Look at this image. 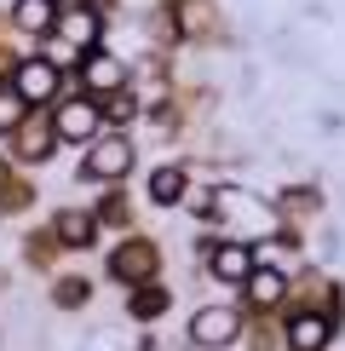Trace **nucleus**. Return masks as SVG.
<instances>
[{
  "mask_svg": "<svg viewBox=\"0 0 345 351\" xmlns=\"http://www.w3.org/2000/svg\"><path fill=\"white\" fill-rule=\"evenodd\" d=\"M98 121H104V115H98L92 98H64V104H58V115H52L58 138H69V144H86V138L98 133Z\"/></svg>",
  "mask_w": 345,
  "mask_h": 351,
  "instance_id": "obj_1",
  "label": "nucleus"
},
{
  "mask_svg": "<svg viewBox=\"0 0 345 351\" xmlns=\"http://www.w3.org/2000/svg\"><path fill=\"white\" fill-rule=\"evenodd\" d=\"M236 328H242V317H236V311H225V305H207V311H196L190 340H196V346H207V351H219V346L236 340Z\"/></svg>",
  "mask_w": 345,
  "mask_h": 351,
  "instance_id": "obj_2",
  "label": "nucleus"
},
{
  "mask_svg": "<svg viewBox=\"0 0 345 351\" xmlns=\"http://www.w3.org/2000/svg\"><path fill=\"white\" fill-rule=\"evenodd\" d=\"M127 167H133V144L127 138H104L86 150V179H121Z\"/></svg>",
  "mask_w": 345,
  "mask_h": 351,
  "instance_id": "obj_3",
  "label": "nucleus"
},
{
  "mask_svg": "<svg viewBox=\"0 0 345 351\" xmlns=\"http://www.w3.org/2000/svg\"><path fill=\"white\" fill-rule=\"evenodd\" d=\"M18 98H52L58 93V69L47 64V58H29V64L18 69V86H12Z\"/></svg>",
  "mask_w": 345,
  "mask_h": 351,
  "instance_id": "obj_4",
  "label": "nucleus"
},
{
  "mask_svg": "<svg viewBox=\"0 0 345 351\" xmlns=\"http://www.w3.org/2000/svg\"><path fill=\"white\" fill-rule=\"evenodd\" d=\"M110 271L121 276V282H133V276H150V271H155V247H150V242H127V247H115Z\"/></svg>",
  "mask_w": 345,
  "mask_h": 351,
  "instance_id": "obj_5",
  "label": "nucleus"
},
{
  "mask_svg": "<svg viewBox=\"0 0 345 351\" xmlns=\"http://www.w3.org/2000/svg\"><path fill=\"white\" fill-rule=\"evenodd\" d=\"M213 276H225V282H248V276H253V254L242 242L213 247Z\"/></svg>",
  "mask_w": 345,
  "mask_h": 351,
  "instance_id": "obj_6",
  "label": "nucleus"
},
{
  "mask_svg": "<svg viewBox=\"0 0 345 351\" xmlns=\"http://www.w3.org/2000/svg\"><path fill=\"white\" fill-rule=\"evenodd\" d=\"M58 35L81 52V47H92V40H98V18L86 6H69V12H58Z\"/></svg>",
  "mask_w": 345,
  "mask_h": 351,
  "instance_id": "obj_7",
  "label": "nucleus"
},
{
  "mask_svg": "<svg viewBox=\"0 0 345 351\" xmlns=\"http://www.w3.org/2000/svg\"><path fill=\"white\" fill-rule=\"evenodd\" d=\"M52 23H58V6H52V0H18V29H29V35H47Z\"/></svg>",
  "mask_w": 345,
  "mask_h": 351,
  "instance_id": "obj_8",
  "label": "nucleus"
},
{
  "mask_svg": "<svg viewBox=\"0 0 345 351\" xmlns=\"http://www.w3.org/2000/svg\"><path fill=\"white\" fill-rule=\"evenodd\" d=\"M288 346H294V351H322L328 346V323H322V317H299V323L288 328Z\"/></svg>",
  "mask_w": 345,
  "mask_h": 351,
  "instance_id": "obj_9",
  "label": "nucleus"
},
{
  "mask_svg": "<svg viewBox=\"0 0 345 351\" xmlns=\"http://www.w3.org/2000/svg\"><path fill=\"white\" fill-rule=\"evenodd\" d=\"M248 300H253V305H277V300H282V276H277V271H253V276H248Z\"/></svg>",
  "mask_w": 345,
  "mask_h": 351,
  "instance_id": "obj_10",
  "label": "nucleus"
},
{
  "mask_svg": "<svg viewBox=\"0 0 345 351\" xmlns=\"http://www.w3.org/2000/svg\"><path fill=\"white\" fill-rule=\"evenodd\" d=\"M58 237H64L69 247H86V242H92V219H86V213H64V219H58Z\"/></svg>",
  "mask_w": 345,
  "mask_h": 351,
  "instance_id": "obj_11",
  "label": "nucleus"
},
{
  "mask_svg": "<svg viewBox=\"0 0 345 351\" xmlns=\"http://www.w3.org/2000/svg\"><path fill=\"white\" fill-rule=\"evenodd\" d=\"M179 190H184V173H179V167H162V173L150 179V196H155V202H179Z\"/></svg>",
  "mask_w": 345,
  "mask_h": 351,
  "instance_id": "obj_12",
  "label": "nucleus"
},
{
  "mask_svg": "<svg viewBox=\"0 0 345 351\" xmlns=\"http://www.w3.org/2000/svg\"><path fill=\"white\" fill-rule=\"evenodd\" d=\"M52 133H58V127H47V121L23 127V156H29V162H35V156H47V150H52Z\"/></svg>",
  "mask_w": 345,
  "mask_h": 351,
  "instance_id": "obj_13",
  "label": "nucleus"
},
{
  "mask_svg": "<svg viewBox=\"0 0 345 351\" xmlns=\"http://www.w3.org/2000/svg\"><path fill=\"white\" fill-rule=\"evenodd\" d=\"M121 75H127V69L115 64V58H92V64H86V81H92V86H121Z\"/></svg>",
  "mask_w": 345,
  "mask_h": 351,
  "instance_id": "obj_14",
  "label": "nucleus"
},
{
  "mask_svg": "<svg viewBox=\"0 0 345 351\" xmlns=\"http://www.w3.org/2000/svg\"><path fill=\"white\" fill-rule=\"evenodd\" d=\"M18 121H23V98L6 93V98H0V133H6V127H18Z\"/></svg>",
  "mask_w": 345,
  "mask_h": 351,
  "instance_id": "obj_15",
  "label": "nucleus"
},
{
  "mask_svg": "<svg viewBox=\"0 0 345 351\" xmlns=\"http://www.w3.org/2000/svg\"><path fill=\"white\" fill-rule=\"evenodd\" d=\"M133 115H138V104H133V98H127V93H121V98H115V104H110V121H133Z\"/></svg>",
  "mask_w": 345,
  "mask_h": 351,
  "instance_id": "obj_16",
  "label": "nucleus"
}]
</instances>
